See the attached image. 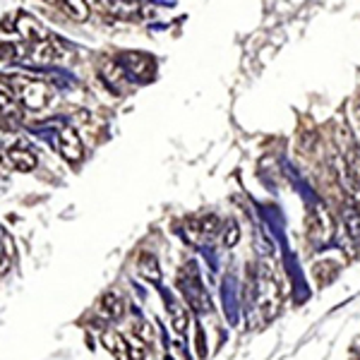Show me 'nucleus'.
<instances>
[{
	"instance_id": "f257e3e1",
	"label": "nucleus",
	"mask_w": 360,
	"mask_h": 360,
	"mask_svg": "<svg viewBox=\"0 0 360 360\" xmlns=\"http://www.w3.org/2000/svg\"><path fill=\"white\" fill-rule=\"evenodd\" d=\"M3 82L8 84L10 94L20 106H25L27 111H46L51 103L56 101V91L46 79L32 77L25 72H13L3 75Z\"/></svg>"
},
{
	"instance_id": "f03ea898",
	"label": "nucleus",
	"mask_w": 360,
	"mask_h": 360,
	"mask_svg": "<svg viewBox=\"0 0 360 360\" xmlns=\"http://www.w3.org/2000/svg\"><path fill=\"white\" fill-rule=\"evenodd\" d=\"M60 56H63V46L56 37L44 39V41H34V44L22 41L17 46V60H22L25 65H34V68L53 65Z\"/></svg>"
},
{
	"instance_id": "7ed1b4c3",
	"label": "nucleus",
	"mask_w": 360,
	"mask_h": 360,
	"mask_svg": "<svg viewBox=\"0 0 360 360\" xmlns=\"http://www.w3.org/2000/svg\"><path fill=\"white\" fill-rule=\"evenodd\" d=\"M13 32L22 39L25 44H34V41H44V39H51V29L44 25L39 17L29 15V13H17Z\"/></svg>"
},
{
	"instance_id": "20e7f679",
	"label": "nucleus",
	"mask_w": 360,
	"mask_h": 360,
	"mask_svg": "<svg viewBox=\"0 0 360 360\" xmlns=\"http://www.w3.org/2000/svg\"><path fill=\"white\" fill-rule=\"evenodd\" d=\"M334 233V219L324 207H315L307 214V238L312 243H327Z\"/></svg>"
},
{
	"instance_id": "39448f33",
	"label": "nucleus",
	"mask_w": 360,
	"mask_h": 360,
	"mask_svg": "<svg viewBox=\"0 0 360 360\" xmlns=\"http://www.w3.org/2000/svg\"><path fill=\"white\" fill-rule=\"evenodd\" d=\"M96 8L115 20H137L142 13V0H96Z\"/></svg>"
},
{
	"instance_id": "423d86ee",
	"label": "nucleus",
	"mask_w": 360,
	"mask_h": 360,
	"mask_svg": "<svg viewBox=\"0 0 360 360\" xmlns=\"http://www.w3.org/2000/svg\"><path fill=\"white\" fill-rule=\"evenodd\" d=\"M56 147H58V154H60L68 164H79V161L84 159V144L75 130H60Z\"/></svg>"
},
{
	"instance_id": "0eeeda50",
	"label": "nucleus",
	"mask_w": 360,
	"mask_h": 360,
	"mask_svg": "<svg viewBox=\"0 0 360 360\" xmlns=\"http://www.w3.org/2000/svg\"><path fill=\"white\" fill-rule=\"evenodd\" d=\"M0 161L8 168H15V171H22V173L34 171L39 164L37 154L29 147H17V149H10V152H0Z\"/></svg>"
},
{
	"instance_id": "6e6552de",
	"label": "nucleus",
	"mask_w": 360,
	"mask_h": 360,
	"mask_svg": "<svg viewBox=\"0 0 360 360\" xmlns=\"http://www.w3.org/2000/svg\"><path fill=\"white\" fill-rule=\"evenodd\" d=\"M259 305H262L266 319L274 317L276 312H278V307H281V293H278L276 283L271 281L269 276L259 278Z\"/></svg>"
},
{
	"instance_id": "1a4fd4ad",
	"label": "nucleus",
	"mask_w": 360,
	"mask_h": 360,
	"mask_svg": "<svg viewBox=\"0 0 360 360\" xmlns=\"http://www.w3.org/2000/svg\"><path fill=\"white\" fill-rule=\"evenodd\" d=\"M46 3H51L53 8H58L63 15H68L75 22H86L91 13L86 0H46Z\"/></svg>"
},
{
	"instance_id": "9d476101",
	"label": "nucleus",
	"mask_w": 360,
	"mask_h": 360,
	"mask_svg": "<svg viewBox=\"0 0 360 360\" xmlns=\"http://www.w3.org/2000/svg\"><path fill=\"white\" fill-rule=\"evenodd\" d=\"M101 341L103 346H106V351L115 356L118 360H130V348H127V339H123L118 332H113V329H106V332L101 334Z\"/></svg>"
},
{
	"instance_id": "9b49d317",
	"label": "nucleus",
	"mask_w": 360,
	"mask_h": 360,
	"mask_svg": "<svg viewBox=\"0 0 360 360\" xmlns=\"http://www.w3.org/2000/svg\"><path fill=\"white\" fill-rule=\"evenodd\" d=\"M183 291H185L188 303L193 305L195 310H200V312L209 310V295L202 291V283H200V278H197L195 274H193V281H188V286H185Z\"/></svg>"
},
{
	"instance_id": "f8f14e48",
	"label": "nucleus",
	"mask_w": 360,
	"mask_h": 360,
	"mask_svg": "<svg viewBox=\"0 0 360 360\" xmlns=\"http://www.w3.org/2000/svg\"><path fill=\"white\" fill-rule=\"evenodd\" d=\"M98 307H101V312L108 319H120L125 315V303H123V298H120L118 293H103Z\"/></svg>"
},
{
	"instance_id": "ddd939ff",
	"label": "nucleus",
	"mask_w": 360,
	"mask_h": 360,
	"mask_svg": "<svg viewBox=\"0 0 360 360\" xmlns=\"http://www.w3.org/2000/svg\"><path fill=\"white\" fill-rule=\"evenodd\" d=\"M344 229L356 243H360V207L348 202L344 209Z\"/></svg>"
},
{
	"instance_id": "4468645a",
	"label": "nucleus",
	"mask_w": 360,
	"mask_h": 360,
	"mask_svg": "<svg viewBox=\"0 0 360 360\" xmlns=\"http://www.w3.org/2000/svg\"><path fill=\"white\" fill-rule=\"evenodd\" d=\"M139 274H142L144 278H149V281H159L161 278V271H159V264H156V257L154 255H149V252H144V255H139Z\"/></svg>"
},
{
	"instance_id": "2eb2a0df",
	"label": "nucleus",
	"mask_w": 360,
	"mask_h": 360,
	"mask_svg": "<svg viewBox=\"0 0 360 360\" xmlns=\"http://www.w3.org/2000/svg\"><path fill=\"white\" fill-rule=\"evenodd\" d=\"M17 147H29V142L20 132L3 130V127H0V152H10V149H17Z\"/></svg>"
},
{
	"instance_id": "dca6fc26",
	"label": "nucleus",
	"mask_w": 360,
	"mask_h": 360,
	"mask_svg": "<svg viewBox=\"0 0 360 360\" xmlns=\"http://www.w3.org/2000/svg\"><path fill=\"white\" fill-rule=\"evenodd\" d=\"M168 312H171L173 329H176L178 334H185V329H188V324H190L188 310H185V307L180 305V303H173V300H171V307H168Z\"/></svg>"
},
{
	"instance_id": "f3484780",
	"label": "nucleus",
	"mask_w": 360,
	"mask_h": 360,
	"mask_svg": "<svg viewBox=\"0 0 360 360\" xmlns=\"http://www.w3.org/2000/svg\"><path fill=\"white\" fill-rule=\"evenodd\" d=\"M346 171H348V178H351L353 188L360 190V152L358 149H351V152H348Z\"/></svg>"
},
{
	"instance_id": "a211bd4d",
	"label": "nucleus",
	"mask_w": 360,
	"mask_h": 360,
	"mask_svg": "<svg viewBox=\"0 0 360 360\" xmlns=\"http://www.w3.org/2000/svg\"><path fill=\"white\" fill-rule=\"evenodd\" d=\"M17 101L13 98V94L5 89H0V115L3 118H17Z\"/></svg>"
},
{
	"instance_id": "6ab92c4d",
	"label": "nucleus",
	"mask_w": 360,
	"mask_h": 360,
	"mask_svg": "<svg viewBox=\"0 0 360 360\" xmlns=\"http://www.w3.org/2000/svg\"><path fill=\"white\" fill-rule=\"evenodd\" d=\"M127 348H130V360H144V356H147V348H144L142 339H130Z\"/></svg>"
},
{
	"instance_id": "aec40b11",
	"label": "nucleus",
	"mask_w": 360,
	"mask_h": 360,
	"mask_svg": "<svg viewBox=\"0 0 360 360\" xmlns=\"http://www.w3.org/2000/svg\"><path fill=\"white\" fill-rule=\"evenodd\" d=\"M238 238H240V231H238V224H236V221H231V224H229V236H224L226 248H233L236 243H238Z\"/></svg>"
},
{
	"instance_id": "412c9836",
	"label": "nucleus",
	"mask_w": 360,
	"mask_h": 360,
	"mask_svg": "<svg viewBox=\"0 0 360 360\" xmlns=\"http://www.w3.org/2000/svg\"><path fill=\"white\" fill-rule=\"evenodd\" d=\"M10 264H13V257H10V252H5L3 248H0V276H5L10 271Z\"/></svg>"
},
{
	"instance_id": "4be33fe9",
	"label": "nucleus",
	"mask_w": 360,
	"mask_h": 360,
	"mask_svg": "<svg viewBox=\"0 0 360 360\" xmlns=\"http://www.w3.org/2000/svg\"><path fill=\"white\" fill-rule=\"evenodd\" d=\"M135 334H137L142 341H149V339H152V336H154V332H152V327H149V324H137Z\"/></svg>"
}]
</instances>
